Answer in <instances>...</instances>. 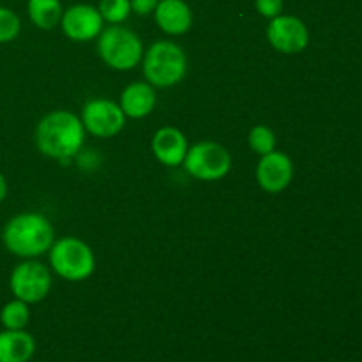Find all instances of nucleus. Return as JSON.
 <instances>
[{
  "mask_svg": "<svg viewBox=\"0 0 362 362\" xmlns=\"http://www.w3.org/2000/svg\"><path fill=\"white\" fill-rule=\"evenodd\" d=\"M85 127L81 119L67 110H55L42 117L35 127V145L46 158L66 161L81 151Z\"/></svg>",
  "mask_w": 362,
  "mask_h": 362,
  "instance_id": "nucleus-1",
  "label": "nucleus"
},
{
  "mask_svg": "<svg viewBox=\"0 0 362 362\" xmlns=\"http://www.w3.org/2000/svg\"><path fill=\"white\" fill-rule=\"evenodd\" d=\"M4 246L21 258H35L49 251L55 232L48 218L37 212H23L9 219L2 233Z\"/></svg>",
  "mask_w": 362,
  "mask_h": 362,
  "instance_id": "nucleus-2",
  "label": "nucleus"
},
{
  "mask_svg": "<svg viewBox=\"0 0 362 362\" xmlns=\"http://www.w3.org/2000/svg\"><path fill=\"white\" fill-rule=\"evenodd\" d=\"M145 80L152 87H173L186 76L187 59L184 49L172 41H158L144 53Z\"/></svg>",
  "mask_w": 362,
  "mask_h": 362,
  "instance_id": "nucleus-3",
  "label": "nucleus"
},
{
  "mask_svg": "<svg viewBox=\"0 0 362 362\" xmlns=\"http://www.w3.org/2000/svg\"><path fill=\"white\" fill-rule=\"evenodd\" d=\"M49 265L53 272L67 281H83L95 271L94 251L76 237H64L49 247Z\"/></svg>",
  "mask_w": 362,
  "mask_h": 362,
  "instance_id": "nucleus-4",
  "label": "nucleus"
},
{
  "mask_svg": "<svg viewBox=\"0 0 362 362\" xmlns=\"http://www.w3.org/2000/svg\"><path fill=\"white\" fill-rule=\"evenodd\" d=\"M98 53L112 69L129 71L144 57V45L133 30L112 25L98 35Z\"/></svg>",
  "mask_w": 362,
  "mask_h": 362,
  "instance_id": "nucleus-5",
  "label": "nucleus"
},
{
  "mask_svg": "<svg viewBox=\"0 0 362 362\" xmlns=\"http://www.w3.org/2000/svg\"><path fill=\"white\" fill-rule=\"evenodd\" d=\"M184 168L198 180H219L232 168V156L223 145L216 141H198L187 148L184 158Z\"/></svg>",
  "mask_w": 362,
  "mask_h": 362,
  "instance_id": "nucleus-6",
  "label": "nucleus"
},
{
  "mask_svg": "<svg viewBox=\"0 0 362 362\" xmlns=\"http://www.w3.org/2000/svg\"><path fill=\"white\" fill-rule=\"evenodd\" d=\"M9 286L14 299H20L27 304H35L49 293L52 272L39 262L27 260L13 269Z\"/></svg>",
  "mask_w": 362,
  "mask_h": 362,
  "instance_id": "nucleus-7",
  "label": "nucleus"
},
{
  "mask_svg": "<svg viewBox=\"0 0 362 362\" xmlns=\"http://www.w3.org/2000/svg\"><path fill=\"white\" fill-rule=\"evenodd\" d=\"M85 131L98 138H112L126 126V115L117 103L110 99H90L81 110Z\"/></svg>",
  "mask_w": 362,
  "mask_h": 362,
  "instance_id": "nucleus-8",
  "label": "nucleus"
},
{
  "mask_svg": "<svg viewBox=\"0 0 362 362\" xmlns=\"http://www.w3.org/2000/svg\"><path fill=\"white\" fill-rule=\"evenodd\" d=\"M267 39L278 52L292 55L300 53L310 42V32L303 20L290 14H279L267 25Z\"/></svg>",
  "mask_w": 362,
  "mask_h": 362,
  "instance_id": "nucleus-9",
  "label": "nucleus"
},
{
  "mask_svg": "<svg viewBox=\"0 0 362 362\" xmlns=\"http://www.w3.org/2000/svg\"><path fill=\"white\" fill-rule=\"evenodd\" d=\"M103 16L99 9L88 4H74L69 9L64 11L60 18L62 32L76 42L92 41L103 30Z\"/></svg>",
  "mask_w": 362,
  "mask_h": 362,
  "instance_id": "nucleus-10",
  "label": "nucleus"
},
{
  "mask_svg": "<svg viewBox=\"0 0 362 362\" xmlns=\"http://www.w3.org/2000/svg\"><path fill=\"white\" fill-rule=\"evenodd\" d=\"M257 180L267 193H281L293 180V163L285 152L272 151L260 156L257 166Z\"/></svg>",
  "mask_w": 362,
  "mask_h": 362,
  "instance_id": "nucleus-11",
  "label": "nucleus"
},
{
  "mask_svg": "<svg viewBox=\"0 0 362 362\" xmlns=\"http://www.w3.org/2000/svg\"><path fill=\"white\" fill-rule=\"evenodd\" d=\"M151 145L156 159L165 166L182 165L187 148H189L182 131L173 126H165L156 131Z\"/></svg>",
  "mask_w": 362,
  "mask_h": 362,
  "instance_id": "nucleus-12",
  "label": "nucleus"
},
{
  "mask_svg": "<svg viewBox=\"0 0 362 362\" xmlns=\"http://www.w3.org/2000/svg\"><path fill=\"white\" fill-rule=\"evenodd\" d=\"M158 27L170 35H182L193 25V13L184 0H159L154 9Z\"/></svg>",
  "mask_w": 362,
  "mask_h": 362,
  "instance_id": "nucleus-13",
  "label": "nucleus"
},
{
  "mask_svg": "<svg viewBox=\"0 0 362 362\" xmlns=\"http://www.w3.org/2000/svg\"><path fill=\"white\" fill-rule=\"evenodd\" d=\"M119 106L124 115L131 119H144L152 113L156 106V90L148 81H134L129 83L120 94Z\"/></svg>",
  "mask_w": 362,
  "mask_h": 362,
  "instance_id": "nucleus-14",
  "label": "nucleus"
},
{
  "mask_svg": "<svg viewBox=\"0 0 362 362\" xmlns=\"http://www.w3.org/2000/svg\"><path fill=\"white\" fill-rule=\"evenodd\" d=\"M35 354V339L25 329L0 332V362H28Z\"/></svg>",
  "mask_w": 362,
  "mask_h": 362,
  "instance_id": "nucleus-15",
  "label": "nucleus"
},
{
  "mask_svg": "<svg viewBox=\"0 0 362 362\" xmlns=\"http://www.w3.org/2000/svg\"><path fill=\"white\" fill-rule=\"evenodd\" d=\"M27 13L35 27L49 30L60 23L64 11L60 0H28Z\"/></svg>",
  "mask_w": 362,
  "mask_h": 362,
  "instance_id": "nucleus-16",
  "label": "nucleus"
},
{
  "mask_svg": "<svg viewBox=\"0 0 362 362\" xmlns=\"http://www.w3.org/2000/svg\"><path fill=\"white\" fill-rule=\"evenodd\" d=\"M28 320H30L28 304L20 299L9 300L7 304H4L2 311H0V322H2L4 329H9V331H21L27 327Z\"/></svg>",
  "mask_w": 362,
  "mask_h": 362,
  "instance_id": "nucleus-17",
  "label": "nucleus"
},
{
  "mask_svg": "<svg viewBox=\"0 0 362 362\" xmlns=\"http://www.w3.org/2000/svg\"><path fill=\"white\" fill-rule=\"evenodd\" d=\"M247 141H250L251 151L257 152L258 156H265L269 152L276 151V134L271 127L264 126V124H258L253 129L250 131V136H247Z\"/></svg>",
  "mask_w": 362,
  "mask_h": 362,
  "instance_id": "nucleus-18",
  "label": "nucleus"
},
{
  "mask_svg": "<svg viewBox=\"0 0 362 362\" xmlns=\"http://www.w3.org/2000/svg\"><path fill=\"white\" fill-rule=\"evenodd\" d=\"M98 9L103 20L112 25H119L129 16L131 2L129 0H101Z\"/></svg>",
  "mask_w": 362,
  "mask_h": 362,
  "instance_id": "nucleus-19",
  "label": "nucleus"
},
{
  "mask_svg": "<svg viewBox=\"0 0 362 362\" xmlns=\"http://www.w3.org/2000/svg\"><path fill=\"white\" fill-rule=\"evenodd\" d=\"M21 30L20 18L14 11L0 6V45L11 42L18 37Z\"/></svg>",
  "mask_w": 362,
  "mask_h": 362,
  "instance_id": "nucleus-20",
  "label": "nucleus"
},
{
  "mask_svg": "<svg viewBox=\"0 0 362 362\" xmlns=\"http://www.w3.org/2000/svg\"><path fill=\"white\" fill-rule=\"evenodd\" d=\"M257 11L264 18H272L279 16L283 11V0H257Z\"/></svg>",
  "mask_w": 362,
  "mask_h": 362,
  "instance_id": "nucleus-21",
  "label": "nucleus"
},
{
  "mask_svg": "<svg viewBox=\"0 0 362 362\" xmlns=\"http://www.w3.org/2000/svg\"><path fill=\"white\" fill-rule=\"evenodd\" d=\"M129 2L133 13L140 14V16H147V14H151L156 9L159 0H129Z\"/></svg>",
  "mask_w": 362,
  "mask_h": 362,
  "instance_id": "nucleus-22",
  "label": "nucleus"
},
{
  "mask_svg": "<svg viewBox=\"0 0 362 362\" xmlns=\"http://www.w3.org/2000/svg\"><path fill=\"white\" fill-rule=\"evenodd\" d=\"M7 197V182H6V177L0 173V202H4V198Z\"/></svg>",
  "mask_w": 362,
  "mask_h": 362,
  "instance_id": "nucleus-23",
  "label": "nucleus"
}]
</instances>
